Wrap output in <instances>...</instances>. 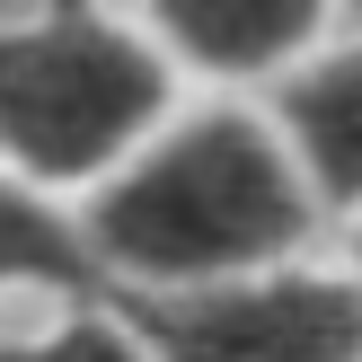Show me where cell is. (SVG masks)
<instances>
[{
    "instance_id": "cell-1",
    "label": "cell",
    "mask_w": 362,
    "mask_h": 362,
    "mask_svg": "<svg viewBox=\"0 0 362 362\" xmlns=\"http://www.w3.org/2000/svg\"><path fill=\"white\" fill-rule=\"evenodd\" d=\"M71 230L106 292H212L274 265H310V239L327 221L265 106L204 98L177 106L106 186H88Z\"/></svg>"
},
{
    "instance_id": "cell-2",
    "label": "cell",
    "mask_w": 362,
    "mask_h": 362,
    "mask_svg": "<svg viewBox=\"0 0 362 362\" xmlns=\"http://www.w3.org/2000/svg\"><path fill=\"white\" fill-rule=\"evenodd\" d=\"M177 115V71L133 9H0V177L27 194H88Z\"/></svg>"
},
{
    "instance_id": "cell-3",
    "label": "cell",
    "mask_w": 362,
    "mask_h": 362,
    "mask_svg": "<svg viewBox=\"0 0 362 362\" xmlns=\"http://www.w3.org/2000/svg\"><path fill=\"white\" fill-rule=\"evenodd\" d=\"M141 362H362V292L345 265H274L212 292H98Z\"/></svg>"
},
{
    "instance_id": "cell-4",
    "label": "cell",
    "mask_w": 362,
    "mask_h": 362,
    "mask_svg": "<svg viewBox=\"0 0 362 362\" xmlns=\"http://www.w3.org/2000/svg\"><path fill=\"white\" fill-rule=\"evenodd\" d=\"M133 18L168 71H194L221 88H274L336 27V9H318V0H151Z\"/></svg>"
},
{
    "instance_id": "cell-5",
    "label": "cell",
    "mask_w": 362,
    "mask_h": 362,
    "mask_svg": "<svg viewBox=\"0 0 362 362\" xmlns=\"http://www.w3.org/2000/svg\"><path fill=\"white\" fill-rule=\"evenodd\" d=\"M265 124L292 151L318 221H362V35L318 45L265 88Z\"/></svg>"
},
{
    "instance_id": "cell-6",
    "label": "cell",
    "mask_w": 362,
    "mask_h": 362,
    "mask_svg": "<svg viewBox=\"0 0 362 362\" xmlns=\"http://www.w3.org/2000/svg\"><path fill=\"white\" fill-rule=\"evenodd\" d=\"M0 292H62L71 310H88L106 292L80 230H71V212L27 194V186H9V177H0Z\"/></svg>"
},
{
    "instance_id": "cell-7",
    "label": "cell",
    "mask_w": 362,
    "mask_h": 362,
    "mask_svg": "<svg viewBox=\"0 0 362 362\" xmlns=\"http://www.w3.org/2000/svg\"><path fill=\"white\" fill-rule=\"evenodd\" d=\"M0 362H141V345L88 300V310H62L35 336H0Z\"/></svg>"
},
{
    "instance_id": "cell-8",
    "label": "cell",
    "mask_w": 362,
    "mask_h": 362,
    "mask_svg": "<svg viewBox=\"0 0 362 362\" xmlns=\"http://www.w3.org/2000/svg\"><path fill=\"white\" fill-rule=\"evenodd\" d=\"M345 283L362 292V221H354V239H345Z\"/></svg>"
}]
</instances>
